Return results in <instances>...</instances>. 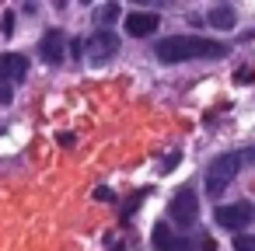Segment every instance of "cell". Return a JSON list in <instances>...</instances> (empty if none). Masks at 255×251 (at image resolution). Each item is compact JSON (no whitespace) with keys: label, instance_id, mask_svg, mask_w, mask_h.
Masks as SVG:
<instances>
[{"label":"cell","instance_id":"cell-6","mask_svg":"<svg viewBox=\"0 0 255 251\" xmlns=\"http://www.w3.org/2000/svg\"><path fill=\"white\" fill-rule=\"evenodd\" d=\"M150 244H154L157 251H196V244H192L189 237L175 234L171 223H157L154 234H150Z\"/></svg>","mask_w":255,"mask_h":251},{"label":"cell","instance_id":"cell-8","mask_svg":"<svg viewBox=\"0 0 255 251\" xmlns=\"http://www.w3.org/2000/svg\"><path fill=\"white\" fill-rule=\"evenodd\" d=\"M157 25H161L157 11H129L126 21H123V28H126L129 39H147V35H154Z\"/></svg>","mask_w":255,"mask_h":251},{"label":"cell","instance_id":"cell-1","mask_svg":"<svg viewBox=\"0 0 255 251\" xmlns=\"http://www.w3.org/2000/svg\"><path fill=\"white\" fill-rule=\"evenodd\" d=\"M154 56L161 63H185V60H220L227 56V46L206 35H168L154 46Z\"/></svg>","mask_w":255,"mask_h":251},{"label":"cell","instance_id":"cell-17","mask_svg":"<svg viewBox=\"0 0 255 251\" xmlns=\"http://www.w3.org/2000/svg\"><path fill=\"white\" fill-rule=\"evenodd\" d=\"M60 143H63V147H74L77 136H74V133H60Z\"/></svg>","mask_w":255,"mask_h":251},{"label":"cell","instance_id":"cell-13","mask_svg":"<svg viewBox=\"0 0 255 251\" xmlns=\"http://www.w3.org/2000/svg\"><path fill=\"white\" fill-rule=\"evenodd\" d=\"M178 161H182V154H178V150H171V154L161 161V167H157V171H161V174H168V171H175V164H178Z\"/></svg>","mask_w":255,"mask_h":251},{"label":"cell","instance_id":"cell-18","mask_svg":"<svg viewBox=\"0 0 255 251\" xmlns=\"http://www.w3.org/2000/svg\"><path fill=\"white\" fill-rule=\"evenodd\" d=\"M245 154V164H255V147H248V150H241Z\"/></svg>","mask_w":255,"mask_h":251},{"label":"cell","instance_id":"cell-2","mask_svg":"<svg viewBox=\"0 0 255 251\" xmlns=\"http://www.w3.org/2000/svg\"><path fill=\"white\" fill-rule=\"evenodd\" d=\"M241 164H245V154H241V150H231V154H220L217 161H210V167H206V192H210L213 199L224 195L227 185L238 178Z\"/></svg>","mask_w":255,"mask_h":251},{"label":"cell","instance_id":"cell-4","mask_svg":"<svg viewBox=\"0 0 255 251\" xmlns=\"http://www.w3.org/2000/svg\"><path fill=\"white\" fill-rule=\"evenodd\" d=\"M252 220H255V206H252V202L217 206V213H213V223H217V227H224V230H245Z\"/></svg>","mask_w":255,"mask_h":251},{"label":"cell","instance_id":"cell-12","mask_svg":"<svg viewBox=\"0 0 255 251\" xmlns=\"http://www.w3.org/2000/svg\"><path fill=\"white\" fill-rule=\"evenodd\" d=\"M234 251H255V237L252 234H238L234 237Z\"/></svg>","mask_w":255,"mask_h":251},{"label":"cell","instance_id":"cell-3","mask_svg":"<svg viewBox=\"0 0 255 251\" xmlns=\"http://www.w3.org/2000/svg\"><path fill=\"white\" fill-rule=\"evenodd\" d=\"M168 216H171L175 223H182V227H192L196 216H199V195H196L189 185L178 188V192L171 195V202H168Z\"/></svg>","mask_w":255,"mask_h":251},{"label":"cell","instance_id":"cell-19","mask_svg":"<svg viewBox=\"0 0 255 251\" xmlns=\"http://www.w3.org/2000/svg\"><path fill=\"white\" fill-rule=\"evenodd\" d=\"M0 129H4V126H0Z\"/></svg>","mask_w":255,"mask_h":251},{"label":"cell","instance_id":"cell-14","mask_svg":"<svg viewBox=\"0 0 255 251\" xmlns=\"http://www.w3.org/2000/svg\"><path fill=\"white\" fill-rule=\"evenodd\" d=\"M143 195H147V188H140V192H136V195H133V199H129L126 206H123V220H126V216H129V213H133V209H136L140 202H143Z\"/></svg>","mask_w":255,"mask_h":251},{"label":"cell","instance_id":"cell-11","mask_svg":"<svg viewBox=\"0 0 255 251\" xmlns=\"http://www.w3.org/2000/svg\"><path fill=\"white\" fill-rule=\"evenodd\" d=\"M116 18H119V4H105V7H98V11H95V21H98V25H105V28H109Z\"/></svg>","mask_w":255,"mask_h":251},{"label":"cell","instance_id":"cell-7","mask_svg":"<svg viewBox=\"0 0 255 251\" xmlns=\"http://www.w3.org/2000/svg\"><path fill=\"white\" fill-rule=\"evenodd\" d=\"M39 56H42L46 67H60L63 56H67V35H63L60 28H49V32L42 35V42H39Z\"/></svg>","mask_w":255,"mask_h":251},{"label":"cell","instance_id":"cell-9","mask_svg":"<svg viewBox=\"0 0 255 251\" xmlns=\"http://www.w3.org/2000/svg\"><path fill=\"white\" fill-rule=\"evenodd\" d=\"M25 74H28V56H21V53L0 56V77L4 81H25Z\"/></svg>","mask_w":255,"mask_h":251},{"label":"cell","instance_id":"cell-10","mask_svg":"<svg viewBox=\"0 0 255 251\" xmlns=\"http://www.w3.org/2000/svg\"><path fill=\"white\" fill-rule=\"evenodd\" d=\"M206 21H210L213 28H220V32H227V28H234V21H238V14H234V7H227V4H220V7H213V11L206 14Z\"/></svg>","mask_w":255,"mask_h":251},{"label":"cell","instance_id":"cell-15","mask_svg":"<svg viewBox=\"0 0 255 251\" xmlns=\"http://www.w3.org/2000/svg\"><path fill=\"white\" fill-rule=\"evenodd\" d=\"M0 25H4V28H0L4 35H14V11H4V21H0Z\"/></svg>","mask_w":255,"mask_h":251},{"label":"cell","instance_id":"cell-5","mask_svg":"<svg viewBox=\"0 0 255 251\" xmlns=\"http://www.w3.org/2000/svg\"><path fill=\"white\" fill-rule=\"evenodd\" d=\"M88 56H91V63H109L116 53H119V35L116 32H109V28H95L91 32V39H88Z\"/></svg>","mask_w":255,"mask_h":251},{"label":"cell","instance_id":"cell-16","mask_svg":"<svg viewBox=\"0 0 255 251\" xmlns=\"http://www.w3.org/2000/svg\"><path fill=\"white\" fill-rule=\"evenodd\" d=\"M95 199H98V202H116V192L102 185V188H95Z\"/></svg>","mask_w":255,"mask_h":251}]
</instances>
